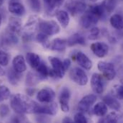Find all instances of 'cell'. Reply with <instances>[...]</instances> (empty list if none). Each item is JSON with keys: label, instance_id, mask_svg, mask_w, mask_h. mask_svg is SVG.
<instances>
[{"label": "cell", "instance_id": "1", "mask_svg": "<svg viewBox=\"0 0 123 123\" xmlns=\"http://www.w3.org/2000/svg\"><path fill=\"white\" fill-rule=\"evenodd\" d=\"M10 106L16 113L23 115L37 113L39 104L25 95L17 94L11 98Z\"/></svg>", "mask_w": 123, "mask_h": 123}, {"label": "cell", "instance_id": "2", "mask_svg": "<svg viewBox=\"0 0 123 123\" xmlns=\"http://www.w3.org/2000/svg\"><path fill=\"white\" fill-rule=\"evenodd\" d=\"M70 79L77 84L80 86H85L88 82V77L82 68L74 67L69 71Z\"/></svg>", "mask_w": 123, "mask_h": 123}, {"label": "cell", "instance_id": "3", "mask_svg": "<svg viewBox=\"0 0 123 123\" xmlns=\"http://www.w3.org/2000/svg\"><path fill=\"white\" fill-rule=\"evenodd\" d=\"M39 28L42 32L46 34L48 36L57 35L60 31L59 25L53 20L42 21L41 22H39Z\"/></svg>", "mask_w": 123, "mask_h": 123}, {"label": "cell", "instance_id": "4", "mask_svg": "<svg viewBox=\"0 0 123 123\" xmlns=\"http://www.w3.org/2000/svg\"><path fill=\"white\" fill-rule=\"evenodd\" d=\"M97 68L107 80L111 81L115 79L116 71L112 63L106 61H99L97 64Z\"/></svg>", "mask_w": 123, "mask_h": 123}, {"label": "cell", "instance_id": "5", "mask_svg": "<svg viewBox=\"0 0 123 123\" xmlns=\"http://www.w3.org/2000/svg\"><path fill=\"white\" fill-rule=\"evenodd\" d=\"M67 8L72 15H77L85 12L87 5L80 0H71L67 4Z\"/></svg>", "mask_w": 123, "mask_h": 123}, {"label": "cell", "instance_id": "6", "mask_svg": "<svg viewBox=\"0 0 123 123\" xmlns=\"http://www.w3.org/2000/svg\"><path fill=\"white\" fill-rule=\"evenodd\" d=\"M97 96L94 94H88L85 96L79 102L77 109L80 112L84 113L90 110L92 105L96 102Z\"/></svg>", "mask_w": 123, "mask_h": 123}, {"label": "cell", "instance_id": "7", "mask_svg": "<svg viewBox=\"0 0 123 123\" xmlns=\"http://www.w3.org/2000/svg\"><path fill=\"white\" fill-rule=\"evenodd\" d=\"M55 96V92L52 88L45 87L37 93V99L42 103H50L54 101Z\"/></svg>", "mask_w": 123, "mask_h": 123}, {"label": "cell", "instance_id": "8", "mask_svg": "<svg viewBox=\"0 0 123 123\" xmlns=\"http://www.w3.org/2000/svg\"><path fill=\"white\" fill-rule=\"evenodd\" d=\"M91 87L93 92L97 94H101L104 92L105 84L102 75L99 73H93L91 78Z\"/></svg>", "mask_w": 123, "mask_h": 123}, {"label": "cell", "instance_id": "9", "mask_svg": "<svg viewBox=\"0 0 123 123\" xmlns=\"http://www.w3.org/2000/svg\"><path fill=\"white\" fill-rule=\"evenodd\" d=\"M99 19L95 14L88 11L87 12H86L82 16V17L80 18V23L83 28L88 29L94 26V25H96L99 21Z\"/></svg>", "mask_w": 123, "mask_h": 123}, {"label": "cell", "instance_id": "10", "mask_svg": "<svg viewBox=\"0 0 123 123\" xmlns=\"http://www.w3.org/2000/svg\"><path fill=\"white\" fill-rule=\"evenodd\" d=\"M71 93L68 87H63L60 93L59 101L62 110L64 112H68L69 111V101L70 99Z\"/></svg>", "mask_w": 123, "mask_h": 123}, {"label": "cell", "instance_id": "11", "mask_svg": "<svg viewBox=\"0 0 123 123\" xmlns=\"http://www.w3.org/2000/svg\"><path fill=\"white\" fill-rule=\"evenodd\" d=\"M90 48L92 53L99 58H104L105 57L109 52V47L108 45L102 42H96L93 43Z\"/></svg>", "mask_w": 123, "mask_h": 123}, {"label": "cell", "instance_id": "12", "mask_svg": "<svg viewBox=\"0 0 123 123\" xmlns=\"http://www.w3.org/2000/svg\"><path fill=\"white\" fill-rule=\"evenodd\" d=\"M49 60L52 65V70L54 72L55 76L58 77L60 79L63 78L66 71L64 69L62 62L58 58L52 57V56L49 57Z\"/></svg>", "mask_w": 123, "mask_h": 123}, {"label": "cell", "instance_id": "13", "mask_svg": "<svg viewBox=\"0 0 123 123\" xmlns=\"http://www.w3.org/2000/svg\"><path fill=\"white\" fill-rule=\"evenodd\" d=\"M58 112V106L57 103H52L47 105L39 104L37 113L38 114H45L49 115H55Z\"/></svg>", "mask_w": 123, "mask_h": 123}, {"label": "cell", "instance_id": "14", "mask_svg": "<svg viewBox=\"0 0 123 123\" xmlns=\"http://www.w3.org/2000/svg\"><path fill=\"white\" fill-rule=\"evenodd\" d=\"M12 65H13V69L20 73L25 72L27 69L25 59L24 56L22 55H18L14 58L12 61Z\"/></svg>", "mask_w": 123, "mask_h": 123}, {"label": "cell", "instance_id": "15", "mask_svg": "<svg viewBox=\"0 0 123 123\" xmlns=\"http://www.w3.org/2000/svg\"><path fill=\"white\" fill-rule=\"evenodd\" d=\"M77 63L83 68L89 71L92 68V61L82 52H78L75 56Z\"/></svg>", "mask_w": 123, "mask_h": 123}, {"label": "cell", "instance_id": "16", "mask_svg": "<svg viewBox=\"0 0 123 123\" xmlns=\"http://www.w3.org/2000/svg\"><path fill=\"white\" fill-rule=\"evenodd\" d=\"M8 9L11 13L17 16H22L25 13V7L21 3L17 1L10 2L8 6Z\"/></svg>", "mask_w": 123, "mask_h": 123}, {"label": "cell", "instance_id": "17", "mask_svg": "<svg viewBox=\"0 0 123 123\" xmlns=\"http://www.w3.org/2000/svg\"><path fill=\"white\" fill-rule=\"evenodd\" d=\"M103 101L107 104V107L115 111H119L121 108V105L119 101L112 95L108 94L105 96L103 97Z\"/></svg>", "mask_w": 123, "mask_h": 123}, {"label": "cell", "instance_id": "18", "mask_svg": "<svg viewBox=\"0 0 123 123\" xmlns=\"http://www.w3.org/2000/svg\"><path fill=\"white\" fill-rule=\"evenodd\" d=\"M67 45V40L61 39V38H56L50 42L49 48L55 51H63L66 49Z\"/></svg>", "mask_w": 123, "mask_h": 123}, {"label": "cell", "instance_id": "19", "mask_svg": "<svg viewBox=\"0 0 123 123\" xmlns=\"http://www.w3.org/2000/svg\"><path fill=\"white\" fill-rule=\"evenodd\" d=\"M22 30V26H21V22L19 20H17V19H14L12 18L10 21L9 23L6 28V31L16 35H19V34L20 33Z\"/></svg>", "mask_w": 123, "mask_h": 123}, {"label": "cell", "instance_id": "20", "mask_svg": "<svg viewBox=\"0 0 123 123\" xmlns=\"http://www.w3.org/2000/svg\"><path fill=\"white\" fill-rule=\"evenodd\" d=\"M56 17L62 28H66L69 24V16L67 12L64 10H60L56 12Z\"/></svg>", "mask_w": 123, "mask_h": 123}, {"label": "cell", "instance_id": "21", "mask_svg": "<svg viewBox=\"0 0 123 123\" xmlns=\"http://www.w3.org/2000/svg\"><path fill=\"white\" fill-rule=\"evenodd\" d=\"M110 22L112 27L117 30H123V16L121 14H113L110 19Z\"/></svg>", "mask_w": 123, "mask_h": 123}, {"label": "cell", "instance_id": "22", "mask_svg": "<svg viewBox=\"0 0 123 123\" xmlns=\"http://www.w3.org/2000/svg\"><path fill=\"white\" fill-rule=\"evenodd\" d=\"M67 45L69 46H73L75 45H83L85 44V40L84 37L80 33H75L69 37V39L67 40Z\"/></svg>", "mask_w": 123, "mask_h": 123}, {"label": "cell", "instance_id": "23", "mask_svg": "<svg viewBox=\"0 0 123 123\" xmlns=\"http://www.w3.org/2000/svg\"><path fill=\"white\" fill-rule=\"evenodd\" d=\"M26 61H27L28 64L30 65L31 68L36 69L37 68V66L40 64L41 63V59L40 57L34 53H27L26 55Z\"/></svg>", "mask_w": 123, "mask_h": 123}, {"label": "cell", "instance_id": "24", "mask_svg": "<svg viewBox=\"0 0 123 123\" xmlns=\"http://www.w3.org/2000/svg\"><path fill=\"white\" fill-rule=\"evenodd\" d=\"M93 112L98 117H104L107 113V106L104 101H99L97 103L94 108Z\"/></svg>", "mask_w": 123, "mask_h": 123}, {"label": "cell", "instance_id": "25", "mask_svg": "<svg viewBox=\"0 0 123 123\" xmlns=\"http://www.w3.org/2000/svg\"><path fill=\"white\" fill-rule=\"evenodd\" d=\"M89 11L91 12L94 14H95L99 19H100L105 15V12L106 10H105L104 4L102 2L100 4H96V5L90 7Z\"/></svg>", "mask_w": 123, "mask_h": 123}, {"label": "cell", "instance_id": "26", "mask_svg": "<svg viewBox=\"0 0 123 123\" xmlns=\"http://www.w3.org/2000/svg\"><path fill=\"white\" fill-rule=\"evenodd\" d=\"M22 76L20 73L17 72L14 69H10L8 72V80L12 85H17L21 80Z\"/></svg>", "mask_w": 123, "mask_h": 123}, {"label": "cell", "instance_id": "27", "mask_svg": "<svg viewBox=\"0 0 123 123\" xmlns=\"http://www.w3.org/2000/svg\"><path fill=\"white\" fill-rule=\"evenodd\" d=\"M36 71L39 73V78H42V79L45 78L46 79L48 76H49L50 69L46 65L45 63H44L42 61L41 62L40 64L37 66V68H36Z\"/></svg>", "mask_w": 123, "mask_h": 123}, {"label": "cell", "instance_id": "28", "mask_svg": "<svg viewBox=\"0 0 123 123\" xmlns=\"http://www.w3.org/2000/svg\"><path fill=\"white\" fill-rule=\"evenodd\" d=\"M120 119V115L115 112H112L110 114H108L107 115H106L105 117L104 116L103 118H102L99 122L101 123H117L119 121V120Z\"/></svg>", "mask_w": 123, "mask_h": 123}, {"label": "cell", "instance_id": "29", "mask_svg": "<svg viewBox=\"0 0 123 123\" xmlns=\"http://www.w3.org/2000/svg\"><path fill=\"white\" fill-rule=\"evenodd\" d=\"M36 39H37V41L38 43H39L44 48H49L50 41L49 40L48 35H47L46 34H44L43 32H40L37 35Z\"/></svg>", "mask_w": 123, "mask_h": 123}, {"label": "cell", "instance_id": "30", "mask_svg": "<svg viewBox=\"0 0 123 123\" xmlns=\"http://www.w3.org/2000/svg\"><path fill=\"white\" fill-rule=\"evenodd\" d=\"M44 1L47 4V8L50 12L54 11L55 9L59 8L64 2V0H44Z\"/></svg>", "mask_w": 123, "mask_h": 123}, {"label": "cell", "instance_id": "31", "mask_svg": "<svg viewBox=\"0 0 123 123\" xmlns=\"http://www.w3.org/2000/svg\"><path fill=\"white\" fill-rule=\"evenodd\" d=\"M103 4H104L106 12L111 13L115 9L117 4V0H105L103 1Z\"/></svg>", "mask_w": 123, "mask_h": 123}, {"label": "cell", "instance_id": "32", "mask_svg": "<svg viewBox=\"0 0 123 123\" xmlns=\"http://www.w3.org/2000/svg\"><path fill=\"white\" fill-rule=\"evenodd\" d=\"M112 92L114 96L119 99H123V81L118 85H116L113 87Z\"/></svg>", "mask_w": 123, "mask_h": 123}, {"label": "cell", "instance_id": "33", "mask_svg": "<svg viewBox=\"0 0 123 123\" xmlns=\"http://www.w3.org/2000/svg\"><path fill=\"white\" fill-rule=\"evenodd\" d=\"M10 90L9 89L8 87L5 86H1L0 87V102L6 100L10 97Z\"/></svg>", "mask_w": 123, "mask_h": 123}, {"label": "cell", "instance_id": "34", "mask_svg": "<svg viewBox=\"0 0 123 123\" xmlns=\"http://www.w3.org/2000/svg\"><path fill=\"white\" fill-rule=\"evenodd\" d=\"M38 81V77L37 76L34 75L32 73H29L28 75L27 76V80H26V84L27 85L32 87L35 85Z\"/></svg>", "mask_w": 123, "mask_h": 123}, {"label": "cell", "instance_id": "35", "mask_svg": "<svg viewBox=\"0 0 123 123\" xmlns=\"http://www.w3.org/2000/svg\"><path fill=\"white\" fill-rule=\"evenodd\" d=\"M9 61V56L3 51H0V65L6 66Z\"/></svg>", "mask_w": 123, "mask_h": 123}, {"label": "cell", "instance_id": "36", "mask_svg": "<svg viewBox=\"0 0 123 123\" xmlns=\"http://www.w3.org/2000/svg\"><path fill=\"white\" fill-rule=\"evenodd\" d=\"M29 1V4L30 6L31 9L36 12H38L40 11L41 9V3L39 0H28Z\"/></svg>", "mask_w": 123, "mask_h": 123}, {"label": "cell", "instance_id": "37", "mask_svg": "<svg viewBox=\"0 0 123 123\" xmlns=\"http://www.w3.org/2000/svg\"><path fill=\"white\" fill-rule=\"evenodd\" d=\"M74 122L76 123H87L88 121L83 113L80 112L75 114L74 117Z\"/></svg>", "mask_w": 123, "mask_h": 123}, {"label": "cell", "instance_id": "38", "mask_svg": "<svg viewBox=\"0 0 123 123\" xmlns=\"http://www.w3.org/2000/svg\"><path fill=\"white\" fill-rule=\"evenodd\" d=\"M100 33V30L97 27H94L90 30V35H89V39L90 40H96Z\"/></svg>", "mask_w": 123, "mask_h": 123}, {"label": "cell", "instance_id": "39", "mask_svg": "<svg viewBox=\"0 0 123 123\" xmlns=\"http://www.w3.org/2000/svg\"><path fill=\"white\" fill-rule=\"evenodd\" d=\"M9 107L6 104H1L0 105V117L4 118L6 117V115L9 113Z\"/></svg>", "mask_w": 123, "mask_h": 123}, {"label": "cell", "instance_id": "40", "mask_svg": "<svg viewBox=\"0 0 123 123\" xmlns=\"http://www.w3.org/2000/svg\"><path fill=\"white\" fill-rule=\"evenodd\" d=\"M62 63H63L64 69V71H67V70L69 69V68L70 65H71V61H70L69 58H66V59H64V60L63 61Z\"/></svg>", "mask_w": 123, "mask_h": 123}, {"label": "cell", "instance_id": "41", "mask_svg": "<svg viewBox=\"0 0 123 123\" xmlns=\"http://www.w3.org/2000/svg\"><path fill=\"white\" fill-rule=\"evenodd\" d=\"M62 123H73V120H72V119H70L69 117H64V118L62 120Z\"/></svg>", "mask_w": 123, "mask_h": 123}, {"label": "cell", "instance_id": "42", "mask_svg": "<svg viewBox=\"0 0 123 123\" xmlns=\"http://www.w3.org/2000/svg\"><path fill=\"white\" fill-rule=\"evenodd\" d=\"M27 93L29 95L32 96V95L34 94V90H33L32 88H28V89H27Z\"/></svg>", "mask_w": 123, "mask_h": 123}, {"label": "cell", "instance_id": "43", "mask_svg": "<svg viewBox=\"0 0 123 123\" xmlns=\"http://www.w3.org/2000/svg\"><path fill=\"white\" fill-rule=\"evenodd\" d=\"M4 74H5V71L0 65V76H4Z\"/></svg>", "mask_w": 123, "mask_h": 123}, {"label": "cell", "instance_id": "44", "mask_svg": "<svg viewBox=\"0 0 123 123\" xmlns=\"http://www.w3.org/2000/svg\"><path fill=\"white\" fill-rule=\"evenodd\" d=\"M1 21H2V17H1V14H0V25H1Z\"/></svg>", "mask_w": 123, "mask_h": 123}, {"label": "cell", "instance_id": "45", "mask_svg": "<svg viewBox=\"0 0 123 123\" xmlns=\"http://www.w3.org/2000/svg\"><path fill=\"white\" fill-rule=\"evenodd\" d=\"M3 1H4V0H0V7H1V4H3Z\"/></svg>", "mask_w": 123, "mask_h": 123}, {"label": "cell", "instance_id": "46", "mask_svg": "<svg viewBox=\"0 0 123 123\" xmlns=\"http://www.w3.org/2000/svg\"><path fill=\"white\" fill-rule=\"evenodd\" d=\"M89 1H97L98 0H89Z\"/></svg>", "mask_w": 123, "mask_h": 123}]
</instances>
